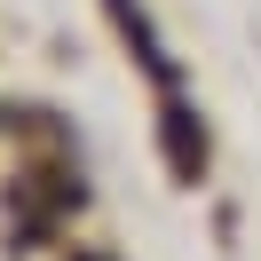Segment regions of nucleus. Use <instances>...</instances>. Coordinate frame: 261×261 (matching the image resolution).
I'll list each match as a JSON object with an SVG mask.
<instances>
[{
	"mask_svg": "<svg viewBox=\"0 0 261 261\" xmlns=\"http://www.w3.org/2000/svg\"><path fill=\"white\" fill-rule=\"evenodd\" d=\"M166 135H174V174L198 182V174H206V135H198V119H190L182 95H166Z\"/></svg>",
	"mask_w": 261,
	"mask_h": 261,
	"instance_id": "obj_1",
	"label": "nucleus"
},
{
	"mask_svg": "<svg viewBox=\"0 0 261 261\" xmlns=\"http://www.w3.org/2000/svg\"><path fill=\"white\" fill-rule=\"evenodd\" d=\"M111 16H119V32H127V48H135V56H143V64L166 80V56H159V40H150V16H143V0H111Z\"/></svg>",
	"mask_w": 261,
	"mask_h": 261,
	"instance_id": "obj_2",
	"label": "nucleus"
}]
</instances>
